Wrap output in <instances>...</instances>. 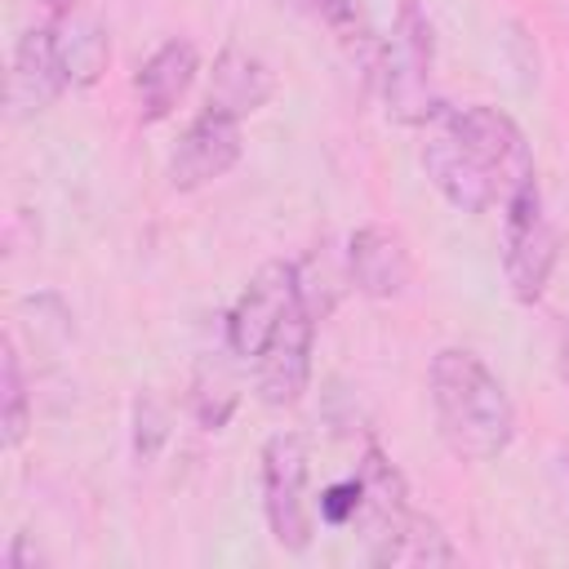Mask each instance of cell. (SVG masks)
I'll return each instance as SVG.
<instances>
[{
	"instance_id": "obj_1",
	"label": "cell",
	"mask_w": 569,
	"mask_h": 569,
	"mask_svg": "<svg viewBox=\"0 0 569 569\" xmlns=\"http://www.w3.org/2000/svg\"><path fill=\"white\" fill-rule=\"evenodd\" d=\"M422 169L458 213H489L533 182V151L502 107L440 102L422 120Z\"/></svg>"
},
{
	"instance_id": "obj_2",
	"label": "cell",
	"mask_w": 569,
	"mask_h": 569,
	"mask_svg": "<svg viewBox=\"0 0 569 569\" xmlns=\"http://www.w3.org/2000/svg\"><path fill=\"white\" fill-rule=\"evenodd\" d=\"M431 409L445 445L467 462H493L516 436V409L502 378L467 347H445L427 369Z\"/></svg>"
},
{
	"instance_id": "obj_3",
	"label": "cell",
	"mask_w": 569,
	"mask_h": 569,
	"mask_svg": "<svg viewBox=\"0 0 569 569\" xmlns=\"http://www.w3.org/2000/svg\"><path fill=\"white\" fill-rule=\"evenodd\" d=\"M431 58H436L431 22L413 0H405L396 13L391 40H382L378 49V84H382V102L391 120L422 124L440 107L431 89Z\"/></svg>"
},
{
	"instance_id": "obj_4",
	"label": "cell",
	"mask_w": 569,
	"mask_h": 569,
	"mask_svg": "<svg viewBox=\"0 0 569 569\" xmlns=\"http://www.w3.org/2000/svg\"><path fill=\"white\" fill-rule=\"evenodd\" d=\"M307 440L298 431H276L262 445V516L284 551H307L316 529V507L307 502Z\"/></svg>"
},
{
	"instance_id": "obj_5",
	"label": "cell",
	"mask_w": 569,
	"mask_h": 569,
	"mask_svg": "<svg viewBox=\"0 0 569 569\" xmlns=\"http://www.w3.org/2000/svg\"><path fill=\"white\" fill-rule=\"evenodd\" d=\"M556 227L542 209L538 182L516 191L502 204V276L516 302H538L547 293V280L556 271Z\"/></svg>"
},
{
	"instance_id": "obj_6",
	"label": "cell",
	"mask_w": 569,
	"mask_h": 569,
	"mask_svg": "<svg viewBox=\"0 0 569 569\" xmlns=\"http://www.w3.org/2000/svg\"><path fill=\"white\" fill-rule=\"evenodd\" d=\"M360 511L356 520L365 525V556L373 565H396L400 556V542L413 525V507H409V489H405V476L396 471V462L369 445L365 458H360Z\"/></svg>"
},
{
	"instance_id": "obj_7",
	"label": "cell",
	"mask_w": 569,
	"mask_h": 569,
	"mask_svg": "<svg viewBox=\"0 0 569 569\" xmlns=\"http://www.w3.org/2000/svg\"><path fill=\"white\" fill-rule=\"evenodd\" d=\"M298 293L302 289H298V267L293 262H262L249 276V284L240 289L236 307L222 316L227 342H231L240 365H253L262 356V347L271 342V333L280 329V320L298 302Z\"/></svg>"
},
{
	"instance_id": "obj_8",
	"label": "cell",
	"mask_w": 569,
	"mask_h": 569,
	"mask_svg": "<svg viewBox=\"0 0 569 569\" xmlns=\"http://www.w3.org/2000/svg\"><path fill=\"white\" fill-rule=\"evenodd\" d=\"M311 342H316V311L298 293V302L289 307V316L280 320V329L271 333L262 356L249 365L253 369V391H258L262 405L289 409V405L302 400V391L311 382Z\"/></svg>"
},
{
	"instance_id": "obj_9",
	"label": "cell",
	"mask_w": 569,
	"mask_h": 569,
	"mask_svg": "<svg viewBox=\"0 0 569 569\" xmlns=\"http://www.w3.org/2000/svg\"><path fill=\"white\" fill-rule=\"evenodd\" d=\"M244 142H240V120L218 111V107H204L178 138L173 156H169V182L178 191H196V187H209L218 182L236 160H240Z\"/></svg>"
},
{
	"instance_id": "obj_10",
	"label": "cell",
	"mask_w": 569,
	"mask_h": 569,
	"mask_svg": "<svg viewBox=\"0 0 569 569\" xmlns=\"http://www.w3.org/2000/svg\"><path fill=\"white\" fill-rule=\"evenodd\" d=\"M347 276L365 298H400L413 280V258L400 231L369 222L347 240Z\"/></svg>"
},
{
	"instance_id": "obj_11",
	"label": "cell",
	"mask_w": 569,
	"mask_h": 569,
	"mask_svg": "<svg viewBox=\"0 0 569 569\" xmlns=\"http://www.w3.org/2000/svg\"><path fill=\"white\" fill-rule=\"evenodd\" d=\"M49 36H53V53L67 76V89H89L102 80L111 40H107V22L89 4H62L58 18L49 22Z\"/></svg>"
},
{
	"instance_id": "obj_12",
	"label": "cell",
	"mask_w": 569,
	"mask_h": 569,
	"mask_svg": "<svg viewBox=\"0 0 569 569\" xmlns=\"http://www.w3.org/2000/svg\"><path fill=\"white\" fill-rule=\"evenodd\" d=\"M196 71H200V53L191 40H164L133 76V93H138V116L142 124H156V120H169L178 111V102L187 98V89L196 84Z\"/></svg>"
},
{
	"instance_id": "obj_13",
	"label": "cell",
	"mask_w": 569,
	"mask_h": 569,
	"mask_svg": "<svg viewBox=\"0 0 569 569\" xmlns=\"http://www.w3.org/2000/svg\"><path fill=\"white\" fill-rule=\"evenodd\" d=\"M67 89V76L58 67V53H53V36L49 27L40 31H27L13 49V71H9V107L13 116H36L44 107H53V98Z\"/></svg>"
},
{
	"instance_id": "obj_14",
	"label": "cell",
	"mask_w": 569,
	"mask_h": 569,
	"mask_svg": "<svg viewBox=\"0 0 569 569\" xmlns=\"http://www.w3.org/2000/svg\"><path fill=\"white\" fill-rule=\"evenodd\" d=\"M276 93V76L271 67L240 49V44H227L218 58H213V71H209V102L204 107H218L236 120L253 116L258 107H267V98Z\"/></svg>"
},
{
	"instance_id": "obj_15",
	"label": "cell",
	"mask_w": 569,
	"mask_h": 569,
	"mask_svg": "<svg viewBox=\"0 0 569 569\" xmlns=\"http://www.w3.org/2000/svg\"><path fill=\"white\" fill-rule=\"evenodd\" d=\"M236 351L227 342V325H222V347L218 351H200L196 360V378H191V413L204 431H222L227 418L240 405V387H236Z\"/></svg>"
},
{
	"instance_id": "obj_16",
	"label": "cell",
	"mask_w": 569,
	"mask_h": 569,
	"mask_svg": "<svg viewBox=\"0 0 569 569\" xmlns=\"http://www.w3.org/2000/svg\"><path fill=\"white\" fill-rule=\"evenodd\" d=\"M27 405L31 400H27V378H22V365H18V347H13V338H4L0 342V427H4L9 449H18L22 436H27V418H31Z\"/></svg>"
},
{
	"instance_id": "obj_17",
	"label": "cell",
	"mask_w": 569,
	"mask_h": 569,
	"mask_svg": "<svg viewBox=\"0 0 569 569\" xmlns=\"http://www.w3.org/2000/svg\"><path fill=\"white\" fill-rule=\"evenodd\" d=\"M316 9H320V18L333 27V36H338L342 49L351 53V62H360L365 71L378 76V49H382V44H373L360 0H316Z\"/></svg>"
},
{
	"instance_id": "obj_18",
	"label": "cell",
	"mask_w": 569,
	"mask_h": 569,
	"mask_svg": "<svg viewBox=\"0 0 569 569\" xmlns=\"http://www.w3.org/2000/svg\"><path fill=\"white\" fill-rule=\"evenodd\" d=\"M356 511H360V471L347 476V480H333V485L320 489V498H316V516H320L325 525H351Z\"/></svg>"
},
{
	"instance_id": "obj_19",
	"label": "cell",
	"mask_w": 569,
	"mask_h": 569,
	"mask_svg": "<svg viewBox=\"0 0 569 569\" xmlns=\"http://www.w3.org/2000/svg\"><path fill=\"white\" fill-rule=\"evenodd\" d=\"M164 436H169L164 409H160L151 396H142V400H138V458H156V449L164 445Z\"/></svg>"
},
{
	"instance_id": "obj_20",
	"label": "cell",
	"mask_w": 569,
	"mask_h": 569,
	"mask_svg": "<svg viewBox=\"0 0 569 569\" xmlns=\"http://www.w3.org/2000/svg\"><path fill=\"white\" fill-rule=\"evenodd\" d=\"M556 378L569 391V320H560V329H556Z\"/></svg>"
},
{
	"instance_id": "obj_21",
	"label": "cell",
	"mask_w": 569,
	"mask_h": 569,
	"mask_svg": "<svg viewBox=\"0 0 569 569\" xmlns=\"http://www.w3.org/2000/svg\"><path fill=\"white\" fill-rule=\"evenodd\" d=\"M44 4H67V0H44Z\"/></svg>"
}]
</instances>
